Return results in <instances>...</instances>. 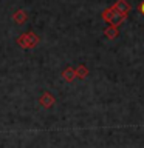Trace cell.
Segmentation results:
<instances>
[{"mask_svg":"<svg viewBox=\"0 0 144 148\" xmlns=\"http://www.w3.org/2000/svg\"><path fill=\"white\" fill-rule=\"evenodd\" d=\"M101 16H102V18H104L110 26H115V28H118L119 25H123V23L125 22V18H127V16H124V14H121L119 11H116L113 6L105 8L104 11H102Z\"/></svg>","mask_w":144,"mask_h":148,"instance_id":"1","label":"cell"},{"mask_svg":"<svg viewBox=\"0 0 144 148\" xmlns=\"http://www.w3.org/2000/svg\"><path fill=\"white\" fill-rule=\"evenodd\" d=\"M17 45L23 49H30V48H34V46L39 45V36L36 34L34 31H28V32H22L20 36L17 37Z\"/></svg>","mask_w":144,"mask_h":148,"instance_id":"2","label":"cell"},{"mask_svg":"<svg viewBox=\"0 0 144 148\" xmlns=\"http://www.w3.org/2000/svg\"><path fill=\"white\" fill-rule=\"evenodd\" d=\"M39 103L44 106V108H46V110H50L51 106H53L54 103H56V97L51 94V92H48V91H45V92H42V96L39 97Z\"/></svg>","mask_w":144,"mask_h":148,"instance_id":"3","label":"cell"},{"mask_svg":"<svg viewBox=\"0 0 144 148\" xmlns=\"http://www.w3.org/2000/svg\"><path fill=\"white\" fill-rule=\"evenodd\" d=\"M116 11H119L121 14H124V16H127V14L132 11V5H130L127 0H116L115 5H111Z\"/></svg>","mask_w":144,"mask_h":148,"instance_id":"4","label":"cell"},{"mask_svg":"<svg viewBox=\"0 0 144 148\" xmlns=\"http://www.w3.org/2000/svg\"><path fill=\"white\" fill-rule=\"evenodd\" d=\"M12 20L17 23V25H23L26 20H28V14L25 9H17L16 12L12 14Z\"/></svg>","mask_w":144,"mask_h":148,"instance_id":"5","label":"cell"},{"mask_svg":"<svg viewBox=\"0 0 144 148\" xmlns=\"http://www.w3.org/2000/svg\"><path fill=\"white\" fill-rule=\"evenodd\" d=\"M60 76H62V79L65 82H73L74 79H76V71H74V68H71V66H67L62 71V74H60Z\"/></svg>","mask_w":144,"mask_h":148,"instance_id":"6","label":"cell"},{"mask_svg":"<svg viewBox=\"0 0 144 148\" xmlns=\"http://www.w3.org/2000/svg\"><path fill=\"white\" fill-rule=\"evenodd\" d=\"M104 36L107 37V39L113 40V39H116V37H119V29L115 28V26H107L104 29Z\"/></svg>","mask_w":144,"mask_h":148,"instance_id":"7","label":"cell"},{"mask_svg":"<svg viewBox=\"0 0 144 148\" xmlns=\"http://www.w3.org/2000/svg\"><path fill=\"white\" fill-rule=\"evenodd\" d=\"M74 71H76V77L78 79H85L88 76V68L85 66V65H79Z\"/></svg>","mask_w":144,"mask_h":148,"instance_id":"8","label":"cell"},{"mask_svg":"<svg viewBox=\"0 0 144 148\" xmlns=\"http://www.w3.org/2000/svg\"><path fill=\"white\" fill-rule=\"evenodd\" d=\"M139 12H141L143 16H144V0H143L141 3H139Z\"/></svg>","mask_w":144,"mask_h":148,"instance_id":"9","label":"cell"}]
</instances>
